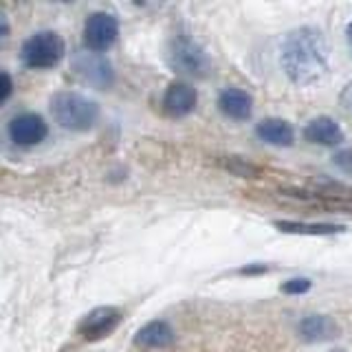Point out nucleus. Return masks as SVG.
I'll return each mask as SVG.
<instances>
[{"instance_id":"f257e3e1","label":"nucleus","mask_w":352,"mask_h":352,"mask_svg":"<svg viewBox=\"0 0 352 352\" xmlns=\"http://www.w3.org/2000/svg\"><path fill=\"white\" fill-rule=\"evenodd\" d=\"M280 64L286 77L297 86L319 82L330 69V49L322 31L300 27L284 38Z\"/></svg>"},{"instance_id":"f03ea898","label":"nucleus","mask_w":352,"mask_h":352,"mask_svg":"<svg viewBox=\"0 0 352 352\" xmlns=\"http://www.w3.org/2000/svg\"><path fill=\"white\" fill-rule=\"evenodd\" d=\"M51 117L53 121L64 130L73 132H86L97 124L99 106L80 93L73 91H60L51 97Z\"/></svg>"},{"instance_id":"7ed1b4c3","label":"nucleus","mask_w":352,"mask_h":352,"mask_svg":"<svg viewBox=\"0 0 352 352\" xmlns=\"http://www.w3.org/2000/svg\"><path fill=\"white\" fill-rule=\"evenodd\" d=\"M165 58H168L172 71L187 77H207L212 73V58L207 55L205 47L185 33L170 40Z\"/></svg>"},{"instance_id":"20e7f679","label":"nucleus","mask_w":352,"mask_h":352,"mask_svg":"<svg viewBox=\"0 0 352 352\" xmlns=\"http://www.w3.org/2000/svg\"><path fill=\"white\" fill-rule=\"evenodd\" d=\"M66 53V44L55 31H40L27 38L20 47V60L29 69H53Z\"/></svg>"},{"instance_id":"39448f33","label":"nucleus","mask_w":352,"mask_h":352,"mask_svg":"<svg viewBox=\"0 0 352 352\" xmlns=\"http://www.w3.org/2000/svg\"><path fill=\"white\" fill-rule=\"evenodd\" d=\"M73 71L82 82L91 84L95 88H108L115 82V71L113 64L104 53L97 51H77L73 55Z\"/></svg>"},{"instance_id":"423d86ee","label":"nucleus","mask_w":352,"mask_h":352,"mask_svg":"<svg viewBox=\"0 0 352 352\" xmlns=\"http://www.w3.org/2000/svg\"><path fill=\"white\" fill-rule=\"evenodd\" d=\"M119 36V20L108 11H95L84 22V44L88 51L104 53Z\"/></svg>"},{"instance_id":"0eeeda50","label":"nucleus","mask_w":352,"mask_h":352,"mask_svg":"<svg viewBox=\"0 0 352 352\" xmlns=\"http://www.w3.org/2000/svg\"><path fill=\"white\" fill-rule=\"evenodd\" d=\"M121 319H124V313L117 306H97L77 324V335L86 341H102L115 333Z\"/></svg>"},{"instance_id":"6e6552de","label":"nucleus","mask_w":352,"mask_h":352,"mask_svg":"<svg viewBox=\"0 0 352 352\" xmlns=\"http://www.w3.org/2000/svg\"><path fill=\"white\" fill-rule=\"evenodd\" d=\"M47 132H49L47 121L33 113L18 115L11 119V124H9V139L22 148L38 146V143L47 139Z\"/></svg>"},{"instance_id":"1a4fd4ad","label":"nucleus","mask_w":352,"mask_h":352,"mask_svg":"<svg viewBox=\"0 0 352 352\" xmlns=\"http://www.w3.org/2000/svg\"><path fill=\"white\" fill-rule=\"evenodd\" d=\"M198 93L185 82H172L163 95V110L170 117H187L196 108Z\"/></svg>"},{"instance_id":"9d476101","label":"nucleus","mask_w":352,"mask_h":352,"mask_svg":"<svg viewBox=\"0 0 352 352\" xmlns=\"http://www.w3.org/2000/svg\"><path fill=\"white\" fill-rule=\"evenodd\" d=\"M297 333L306 344H322V341L339 337V326L328 315H308L297 326Z\"/></svg>"},{"instance_id":"9b49d317","label":"nucleus","mask_w":352,"mask_h":352,"mask_svg":"<svg viewBox=\"0 0 352 352\" xmlns=\"http://www.w3.org/2000/svg\"><path fill=\"white\" fill-rule=\"evenodd\" d=\"M218 110L229 119L245 121L253 113V99L242 88H225L218 95Z\"/></svg>"},{"instance_id":"f8f14e48","label":"nucleus","mask_w":352,"mask_h":352,"mask_svg":"<svg viewBox=\"0 0 352 352\" xmlns=\"http://www.w3.org/2000/svg\"><path fill=\"white\" fill-rule=\"evenodd\" d=\"M304 137L311 143H317V146L333 148V146H339V143L344 141V130H341V126L335 119L315 117L311 124L304 128Z\"/></svg>"},{"instance_id":"ddd939ff","label":"nucleus","mask_w":352,"mask_h":352,"mask_svg":"<svg viewBox=\"0 0 352 352\" xmlns=\"http://www.w3.org/2000/svg\"><path fill=\"white\" fill-rule=\"evenodd\" d=\"M132 341H135V346L146 348V350L165 348L174 341V330L168 322H163V319H154V322H148L143 328H139Z\"/></svg>"},{"instance_id":"4468645a","label":"nucleus","mask_w":352,"mask_h":352,"mask_svg":"<svg viewBox=\"0 0 352 352\" xmlns=\"http://www.w3.org/2000/svg\"><path fill=\"white\" fill-rule=\"evenodd\" d=\"M256 135L264 143H269V146H275V148H289L295 141L293 126L289 121L278 119V117H269V119L260 121L256 126Z\"/></svg>"},{"instance_id":"2eb2a0df","label":"nucleus","mask_w":352,"mask_h":352,"mask_svg":"<svg viewBox=\"0 0 352 352\" xmlns=\"http://www.w3.org/2000/svg\"><path fill=\"white\" fill-rule=\"evenodd\" d=\"M284 234H295V236H335L341 234L344 227L341 225H330V223H297V220H278L275 223Z\"/></svg>"},{"instance_id":"dca6fc26","label":"nucleus","mask_w":352,"mask_h":352,"mask_svg":"<svg viewBox=\"0 0 352 352\" xmlns=\"http://www.w3.org/2000/svg\"><path fill=\"white\" fill-rule=\"evenodd\" d=\"M223 168L229 170L231 174H236V176H260L258 165H253L249 161H242L238 157H227L223 161Z\"/></svg>"},{"instance_id":"f3484780","label":"nucleus","mask_w":352,"mask_h":352,"mask_svg":"<svg viewBox=\"0 0 352 352\" xmlns=\"http://www.w3.org/2000/svg\"><path fill=\"white\" fill-rule=\"evenodd\" d=\"M282 291L286 295H302V293H308V291H311V280H306V278H293V280L282 284Z\"/></svg>"},{"instance_id":"a211bd4d","label":"nucleus","mask_w":352,"mask_h":352,"mask_svg":"<svg viewBox=\"0 0 352 352\" xmlns=\"http://www.w3.org/2000/svg\"><path fill=\"white\" fill-rule=\"evenodd\" d=\"M333 163L337 165L341 172L352 174V150H341V152H337L335 157H333Z\"/></svg>"},{"instance_id":"6ab92c4d","label":"nucleus","mask_w":352,"mask_h":352,"mask_svg":"<svg viewBox=\"0 0 352 352\" xmlns=\"http://www.w3.org/2000/svg\"><path fill=\"white\" fill-rule=\"evenodd\" d=\"M11 91H14V82H11V75L7 73V71H3L0 73V102H7L9 99V95H11Z\"/></svg>"},{"instance_id":"aec40b11","label":"nucleus","mask_w":352,"mask_h":352,"mask_svg":"<svg viewBox=\"0 0 352 352\" xmlns=\"http://www.w3.org/2000/svg\"><path fill=\"white\" fill-rule=\"evenodd\" d=\"M339 104L352 117V82H348L344 86V91H341V95H339Z\"/></svg>"},{"instance_id":"412c9836","label":"nucleus","mask_w":352,"mask_h":352,"mask_svg":"<svg viewBox=\"0 0 352 352\" xmlns=\"http://www.w3.org/2000/svg\"><path fill=\"white\" fill-rule=\"evenodd\" d=\"M346 40H348V47H350V51H352V22H350L348 29H346Z\"/></svg>"},{"instance_id":"4be33fe9","label":"nucleus","mask_w":352,"mask_h":352,"mask_svg":"<svg viewBox=\"0 0 352 352\" xmlns=\"http://www.w3.org/2000/svg\"><path fill=\"white\" fill-rule=\"evenodd\" d=\"M330 352H346L344 348H335V350H330Z\"/></svg>"}]
</instances>
